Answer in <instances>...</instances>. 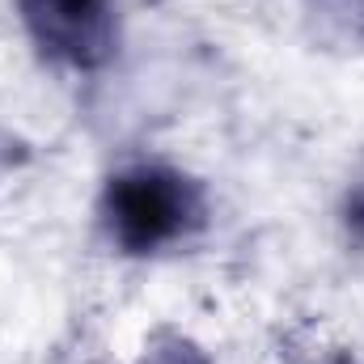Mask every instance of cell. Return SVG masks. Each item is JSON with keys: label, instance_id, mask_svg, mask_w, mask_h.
Segmentation results:
<instances>
[{"label": "cell", "instance_id": "7", "mask_svg": "<svg viewBox=\"0 0 364 364\" xmlns=\"http://www.w3.org/2000/svg\"><path fill=\"white\" fill-rule=\"evenodd\" d=\"M0 149H4V144H0ZM4 157H9V153H0V161H4Z\"/></svg>", "mask_w": 364, "mask_h": 364}, {"label": "cell", "instance_id": "5", "mask_svg": "<svg viewBox=\"0 0 364 364\" xmlns=\"http://www.w3.org/2000/svg\"><path fill=\"white\" fill-rule=\"evenodd\" d=\"M339 225L348 233V242L364 246V174L348 191H343V203H339Z\"/></svg>", "mask_w": 364, "mask_h": 364}, {"label": "cell", "instance_id": "1", "mask_svg": "<svg viewBox=\"0 0 364 364\" xmlns=\"http://www.w3.org/2000/svg\"><path fill=\"white\" fill-rule=\"evenodd\" d=\"M203 186L174 166H127L106 178L102 229L123 255H157L203 225Z\"/></svg>", "mask_w": 364, "mask_h": 364}, {"label": "cell", "instance_id": "3", "mask_svg": "<svg viewBox=\"0 0 364 364\" xmlns=\"http://www.w3.org/2000/svg\"><path fill=\"white\" fill-rule=\"evenodd\" d=\"M314 34L331 47H364V0H305Z\"/></svg>", "mask_w": 364, "mask_h": 364}, {"label": "cell", "instance_id": "2", "mask_svg": "<svg viewBox=\"0 0 364 364\" xmlns=\"http://www.w3.org/2000/svg\"><path fill=\"white\" fill-rule=\"evenodd\" d=\"M21 26L47 60L102 68L119 43L114 0H17Z\"/></svg>", "mask_w": 364, "mask_h": 364}, {"label": "cell", "instance_id": "4", "mask_svg": "<svg viewBox=\"0 0 364 364\" xmlns=\"http://www.w3.org/2000/svg\"><path fill=\"white\" fill-rule=\"evenodd\" d=\"M136 364H212V360H208V352H203L195 339H186L182 331H157V335L144 343V352H140Z\"/></svg>", "mask_w": 364, "mask_h": 364}, {"label": "cell", "instance_id": "6", "mask_svg": "<svg viewBox=\"0 0 364 364\" xmlns=\"http://www.w3.org/2000/svg\"><path fill=\"white\" fill-rule=\"evenodd\" d=\"M314 364H364L356 352H326V356H318Z\"/></svg>", "mask_w": 364, "mask_h": 364}]
</instances>
